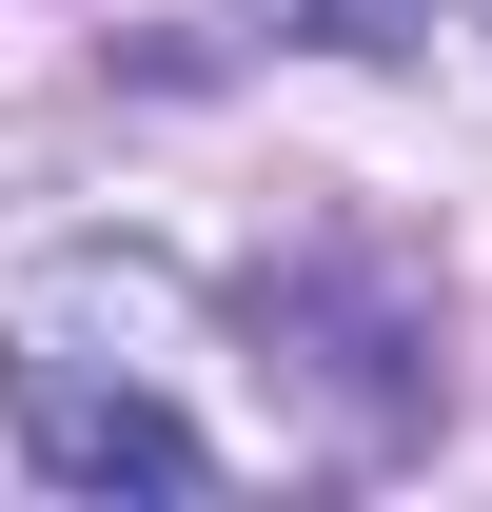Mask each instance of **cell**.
Instances as JSON below:
<instances>
[{
    "instance_id": "6da1fadb",
    "label": "cell",
    "mask_w": 492,
    "mask_h": 512,
    "mask_svg": "<svg viewBox=\"0 0 492 512\" xmlns=\"http://www.w3.org/2000/svg\"><path fill=\"white\" fill-rule=\"evenodd\" d=\"M0 434H20L40 493H217V434H197L138 355H79L60 296L0 316Z\"/></svg>"
},
{
    "instance_id": "7a4b0ae2",
    "label": "cell",
    "mask_w": 492,
    "mask_h": 512,
    "mask_svg": "<svg viewBox=\"0 0 492 512\" xmlns=\"http://www.w3.org/2000/svg\"><path fill=\"white\" fill-rule=\"evenodd\" d=\"M256 335L355 394V453H394L433 394H453V375H433V296L394 276V256H296V276H256Z\"/></svg>"
},
{
    "instance_id": "3957f363",
    "label": "cell",
    "mask_w": 492,
    "mask_h": 512,
    "mask_svg": "<svg viewBox=\"0 0 492 512\" xmlns=\"http://www.w3.org/2000/svg\"><path fill=\"white\" fill-rule=\"evenodd\" d=\"M276 40H335V60H414V20L433 0H256Z\"/></svg>"
},
{
    "instance_id": "277c9868",
    "label": "cell",
    "mask_w": 492,
    "mask_h": 512,
    "mask_svg": "<svg viewBox=\"0 0 492 512\" xmlns=\"http://www.w3.org/2000/svg\"><path fill=\"white\" fill-rule=\"evenodd\" d=\"M473 20H492V0H473Z\"/></svg>"
}]
</instances>
